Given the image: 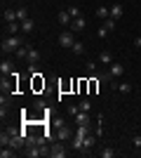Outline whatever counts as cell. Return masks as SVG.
<instances>
[{"label": "cell", "instance_id": "18", "mask_svg": "<svg viewBox=\"0 0 141 158\" xmlns=\"http://www.w3.org/2000/svg\"><path fill=\"white\" fill-rule=\"evenodd\" d=\"M71 52H73V54H82V52H85V45H82L80 40H75L73 47H71Z\"/></svg>", "mask_w": 141, "mask_h": 158}, {"label": "cell", "instance_id": "3", "mask_svg": "<svg viewBox=\"0 0 141 158\" xmlns=\"http://www.w3.org/2000/svg\"><path fill=\"white\" fill-rule=\"evenodd\" d=\"M73 43H75V35H73V31H61V35H59V45L61 47H73Z\"/></svg>", "mask_w": 141, "mask_h": 158}, {"label": "cell", "instance_id": "12", "mask_svg": "<svg viewBox=\"0 0 141 158\" xmlns=\"http://www.w3.org/2000/svg\"><path fill=\"white\" fill-rule=\"evenodd\" d=\"M82 28H85V19H82V17H78V19L71 21V31H73V33L82 31Z\"/></svg>", "mask_w": 141, "mask_h": 158}, {"label": "cell", "instance_id": "14", "mask_svg": "<svg viewBox=\"0 0 141 158\" xmlns=\"http://www.w3.org/2000/svg\"><path fill=\"white\" fill-rule=\"evenodd\" d=\"M99 61H101V64H106V66H111V64H113V54L108 52V50H104V52L99 54Z\"/></svg>", "mask_w": 141, "mask_h": 158}, {"label": "cell", "instance_id": "27", "mask_svg": "<svg viewBox=\"0 0 141 158\" xmlns=\"http://www.w3.org/2000/svg\"><path fill=\"white\" fill-rule=\"evenodd\" d=\"M101 26H106L108 31H115V19H104V24Z\"/></svg>", "mask_w": 141, "mask_h": 158}, {"label": "cell", "instance_id": "30", "mask_svg": "<svg viewBox=\"0 0 141 158\" xmlns=\"http://www.w3.org/2000/svg\"><path fill=\"white\" fill-rule=\"evenodd\" d=\"M134 146H136V149H141V137H139V135L134 137Z\"/></svg>", "mask_w": 141, "mask_h": 158}, {"label": "cell", "instance_id": "7", "mask_svg": "<svg viewBox=\"0 0 141 158\" xmlns=\"http://www.w3.org/2000/svg\"><path fill=\"white\" fill-rule=\"evenodd\" d=\"M12 71H14L12 59H2L0 61V73H2V76H12Z\"/></svg>", "mask_w": 141, "mask_h": 158}, {"label": "cell", "instance_id": "13", "mask_svg": "<svg viewBox=\"0 0 141 158\" xmlns=\"http://www.w3.org/2000/svg\"><path fill=\"white\" fill-rule=\"evenodd\" d=\"M59 21L64 24V26H71V21H73V17L68 14V10H61V12H59Z\"/></svg>", "mask_w": 141, "mask_h": 158}, {"label": "cell", "instance_id": "6", "mask_svg": "<svg viewBox=\"0 0 141 158\" xmlns=\"http://www.w3.org/2000/svg\"><path fill=\"white\" fill-rule=\"evenodd\" d=\"M94 142H96V132H89L87 137H85V144H82V153H89V149L94 146Z\"/></svg>", "mask_w": 141, "mask_h": 158}, {"label": "cell", "instance_id": "24", "mask_svg": "<svg viewBox=\"0 0 141 158\" xmlns=\"http://www.w3.org/2000/svg\"><path fill=\"white\" fill-rule=\"evenodd\" d=\"M10 102H12V94L2 92V97H0V106H10Z\"/></svg>", "mask_w": 141, "mask_h": 158}, {"label": "cell", "instance_id": "29", "mask_svg": "<svg viewBox=\"0 0 141 158\" xmlns=\"http://www.w3.org/2000/svg\"><path fill=\"white\" fill-rule=\"evenodd\" d=\"M108 33H111V31H108V28H106V26H99V38H106Z\"/></svg>", "mask_w": 141, "mask_h": 158}, {"label": "cell", "instance_id": "22", "mask_svg": "<svg viewBox=\"0 0 141 158\" xmlns=\"http://www.w3.org/2000/svg\"><path fill=\"white\" fill-rule=\"evenodd\" d=\"M17 19H19V21L28 19V12H26V7H17Z\"/></svg>", "mask_w": 141, "mask_h": 158}, {"label": "cell", "instance_id": "1", "mask_svg": "<svg viewBox=\"0 0 141 158\" xmlns=\"http://www.w3.org/2000/svg\"><path fill=\"white\" fill-rule=\"evenodd\" d=\"M21 45H24V38H21V35H7V38H2V43H0V50H2V54H14Z\"/></svg>", "mask_w": 141, "mask_h": 158}, {"label": "cell", "instance_id": "11", "mask_svg": "<svg viewBox=\"0 0 141 158\" xmlns=\"http://www.w3.org/2000/svg\"><path fill=\"white\" fill-rule=\"evenodd\" d=\"M2 19H5V24L19 21V19H17V10H2Z\"/></svg>", "mask_w": 141, "mask_h": 158}, {"label": "cell", "instance_id": "9", "mask_svg": "<svg viewBox=\"0 0 141 158\" xmlns=\"http://www.w3.org/2000/svg\"><path fill=\"white\" fill-rule=\"evenodd\" d=\"M26 61H28V64H38V61H40V52H38L35 47H28V57H26Z\"/></svg>", "mask_w": 141, "mask_h": 158}, {"label": "cell", "instance_id": "31", "mask_svg": "<svg viewBox=\"0 0 141 158\" xmlns=\"http://www.w3.org/2000/svg\"><path fill=\"white\" fill-rule=\"evenodd\" d=\"M134 45H136V47H141V35H139V38H134Z\"/></svg>", "mask_w": 141, "mask_h": 158}, {"label": "cell", "instance_id": "25", "mask_svg": "<svg viewBox=\"0 0 141 158\" xmlns=\"http://www.w3.org/2000/svg\"><path fill=\"white\" fill-rule=\"evenodd\" d=\"M14 151H12V146H2V151H0V158H12Z\"/></svg>", "mask_w": 141, "mask_h": 158}, {"label": "cell", "instance_id": "19", "mask_svg": "<svg viewBox=\"0 0 141 158\" xmlns=\"http://www.w3.org/2000/svg\"><path fill=\"white\" fill-rule=\"evenodd\" d=\"M14 57H19V59H26L28 57V45H21L17 52H14Z\"/></svg>", "mask_w": 141, "mask_h": 158}, {"label": "cell", "instance_id": "21", "mask_svg": "<svg viewBox=\"0 0 141 158\" xmlns=\"http://www.w3.org/2000/svg\"><path fill=\"white\" fill-rule=\"evenodd\" d=\"M85 69H87V73H89V76H96V61L87 59V64H85Z\"/></svg>", "mask_w": 141, "mask_h": 158}, {"label": "cell", "instance_id": "28", "mask_svg": "<svg viewBox=\"0 0 141 158\" xmlns=\"http://www.w3.org/2000/svg\"><path fill=\"white\" fill-rule=\"evenodd\" d=\"M78 111H80V106H75V104H71V106H68V113H71L73 118L78 116Z\"/></svg>", "mask_w": 141, "mask_h": 158}, {"label": "cell", "instance_id": "15", "mask_svg": "<svg viewBox=\"0 0 141 158\" xmlns=\"http://www.w3.org/2000/svg\"><path fill=\"white\" fill-rule=\"evenodd\" d=\"M120 17H122V5L115 2V5L111 7V19H120Z\"/></svg>", "mask_w": 141, "mask_h": 158}, {"label": "cell", "instance_id": "23", "mask_svg": "<svg viewBox=\"0 0 141 158\" xmlns=\"http://www.w3.org/2000/svg\"><path fill=\"white\" fill-rule=\"evenodd\" d=\"M80 111H85V113L92 111V102H89V99H82L80 102Z\"/></svg>", "mask_w": 141, "mask_h": 158}, {"label": "cell", "instance_id": "2", "mask_svg": "<svg viewBox=\"0 0 141 158\" xmlns=\"http://www.w3.org/2000/svg\"><path fill=\"white\" fill-rule=\"evenodd\" d=\"M89 125H78V130L73 132V139H71V146L73 151H82V144H85V137L89 135Z\"/></svg>", "mask_w": 141, "mask_h": 158}, {"label": "cell", "instance_id": "10", "mask_svg": "<svg viewBox=\"0 0 141 158\" xmlns=\"http://www.w3.org/2000/svg\"><path fill=\"white\" fill-rule=\"evenodd\" d=\"M75 123H78V125H89V123H92V118H89V113L78 111V116H75Z\"/></svg>", "mask_w": 141, "mask_h": 158}, {"label": "cell", "instance_id": "8", "mask_svg": "<svg viewBox=\"0 0 141 158\" xmlns=\"http://www.w3.org/2000/svg\"><path fill=\"white\" fill-rule=\"evenodd\" d=\"M33 31H35V21L33 19H24L21 21V33L28 35V33H33Z\"/></svg>", "mask_w": 141, "mask_h": 158}, {"label": "cell", "instance_id": "32", "mask_svg": "<svg viewBox=\"0 0 141 158\" xmlns=\"http://www.w3.org/2000/svg\"><path fill=\"white\" fill-rule=\"evenodd\" d=\"M17 2H21V0H17Z\"/></svg>", "mask_w": 141, "mask_h": 158}, {"label": "cell", "instance_id": "17", "mask_svg": "<svg viewBox=\"0 0 141 158\" xmlns=\"http://www.w3.org/2000/svg\"><path fill=\"white\" fill-rule=\"evenodd\" d=\"M101 158H115V149H111V146H106V149H101L99 151Z\"/></svg>", "mask_w": 141, "mask_h": 158}, {"label": "cell", "instance_id": "5", "mask_svg": "<svg viewBox=\"0 0 141 158\" xmlns=\"http://www.w3.org/2000/svg\"><path fill=\"white\" fill-rule=\"evenodd\" d=\"M57 139H59V142H66V139H73V132L68 130L66 125H64V123H61L59 125V130H57Z\"/></svg>", "mask_w": 141, "mask_h": 158}, {"label": "cell", "instance_id": "16", "mask_svg": "<svg viewBox=\"0 0 141 158\" xmlns=\"http://www.w3.org/2000/svg\"><path fill=\"white\" fill-rule=\"evenodd\" d=\"M96 17H99L101 21H104V19H111V7H99V10H96Z\"/></svg>", "mask_w": 141, "mask_h": 158}, {"label": "cell", "instance_id": "20", "mask_svg": "<svg viewBox=\"0 0 141 158\" xmlns=\"http://www.w3.org/2000/svg\"><path fill=\"white\" fill-rule=\"evenodd\" d=\"M115 90H118L120 94H129V92H132V85H129V83H120Z\"/></svg>", "mask_w": 141, "mask_h": 158}, {"label": "cell", "instance_id": "26", "mask_svg": "<svg viewBox=\"0 0 141 158\" xmlns=\"http://www.w3.org/2000/svg\"><path fill=\"white\" fill-rule=\"evenodd\" d=\"M68 14H71L73 19H78V17H82V14H80V7H75V5H71V7H68Z\"/></svg>", "mask_w": 141, "mask_h": 158}, {"label": "cell", "instance_id": "4", "mask_svg": "<svg viewBox=\"0 0 141 158\" xmlns=\"http://www.w3.org/2000/svg\"><path fill=\"white\" fill-rule=\"evenodd\" d=\"M66 156H68V151L64 149V142L49 146V158H66Z\"/></svg>", "mask_w": 141, "mask_h": 158}]
</instances>
